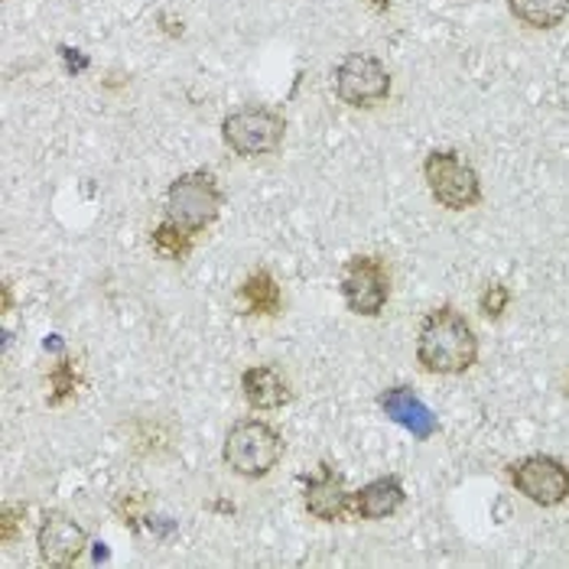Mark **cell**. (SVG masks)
<instances>
[{
  "label": "cell",
  "instance_id": "6da1fadb",
  "mask_svg": "<svg viewBox=\"0 0 569 569\" xmlns=\"http://www.w3.org/2000/svg\"><path fill=\"white\" fill-rule=\"evenodd\" d=\"M479 361V339L469 319L456 307L433 309L417 336V365L427 375L456 378Z\"/></svg>",
  "mask_w": 569,
  "mask_h": 569
},
{
  "label": "cell",
  "instance_id": "7a4b0ae2",
  "mask_svg": "<svg viewBox=\"0 0 569 569\" xmlns=\"http://www.w3.org/2000/svg\"><path fill=\"white\" fill-rule=\"evenodd\" d=\"M283 456V439L280 433L263 423V420H241L228 430L224 446H221V459L224 466L241 476V479H263L277 469Z\"/></svg>",
  "mask_w": 569,
  "mask_h": 569
},
{
  "label": "cell",
  "instance_id": "3957f363",
  "mask_svg": "<svg viewBox=\"0 0 569 569\" xmlns=\"http://www.w3.org/2000/svg\"><path fill=\"white\" fill-rule=\"evenodd\" d=\"M221 206H224V196H221L219 179L206 170L182 173L167 189V219L186 228L189 234H199L209 224H216Z\"/></svg>",
  "mask_w": 569,
  "mask_h": 569
},
{
  "label": "cell",
  "instance_id": "277c9868",
  "mask_svg": "<svg viewBox=\"0 0 569 569\" xmlns=\"http://www.w3.org/2000/svg\"><path fill=\"white\" fill-rule=\"evenodd\" d=\"M423 179L430 196L449 212H466L482 202V179L476 167L456 150H433L423 160Z\"/></svg>",
  "mask_w": 569,
  "mask_h": 569
},
{
  "label": "cell",
  "instance_id": "5b68a950",
  "mask_svg": "<svg viewBox=\"0 0 569 569\" xmlns=\"http://www.w3.org/2000/svg\"><path fill=\"white\" fill-rule=\"evenodd\" d=\"M283 133H287L283 114L263 104H244L221 121V140L244 160L277 153L283 143Z\"/></svg>",
  "mask_w": 569,
  "mask_h": 569
},
{
  "label": "cell",
  "instance_id": "8992f818",
  "mask_svg": "<svg viewBox=\"0 0 569 569\" xmlns=\"http://www.w3.org/2000/svg\"><path fill=\"white\" fill-rule=\"evenodd\" d=\"M336 94L349 108H378L391 98V72L368 52H349L336 66Z\"/></svg>",
  "mask_w": 569,
  "mask_h": 569
},
{
  "label": "cell",
  "instance_id": "52a82bcc",
  "mask_svg": "<svg viewBox=\"0 0 569 569\" xmlns=\"http://www.w3.org/2000/svg\"><path fill=\"white\" fill-rule=\"evenodd\" d=\"M508 479L518 488V495H525L537 508H560L569 501V466L553 456L533 452L518 459L508 469Z\"/></svg>",
  "mask_w": 569,
  "mask_h": 569
},
{
  "label": "cell",
  "instance_id": "ba28073f",
  "mask_svg": "<svg viewBox=\"0 0 569 569\" xmlns=\"http://www.w3.org/2000/svg\"><path fill=\"white\" fill-rule=\"evenodd\" d=\"M342 297H346V307L355 316H365V319H375L381 316L388 300H391V273L388 267L371 258V254H358L346 263L342 270Z\"/></svg>",
  "mask_w": 569,
  "mask_h": 569
},
{
  "label": "cell",
  "instance_id": "9c48e42d",
  "mask_svg": "<svg viewBox=\"0 0 569 569\" xmlns=\"http://www.w3.org/2000/svg\"><path fill=\"white\" fill-rule=\"evenodd\" d=\"M37 547H40V560L46 567L66 569L86 553L88 533L76 518H69L62 511H49L37 530Z\"/></svg>",
  "mask_w": 569,
  "mask_h": 569
},
{
  "label": "cell",
  "instance_id": "30bf717a",
  "mask_svg": "<svg viewBox=\"0 0 569 569\" xmlns=\"http://www.w3.org/2000/svg\"><path fill=\"white\" fill-rule=\"evenodd\" d=\"M303 485H307L303 505L316 521L332 525V521H342L351 511V491L346 488V479L329 462H322L319 472L303 479Z\"/></svg>",
  "mask_w": 569,
  "mask_h": 569
},
{
  "label": "cell",
  "instance_id": "8fae6325",
  "mask_svg": "<svg viewBox=\"0 0 569 569\" xmlns=\"http://www.w3.org/2000/svg\"><path fill=\"white\" fill-rule=\"evenodd\" d=\"M378 403H381V410L395 420L397 427L413 433V439H433L439 433L437 413L413 395L410 388H388L385 395L378 397Z\"/></svg>",
  "mask_w": 569,
  "mask_h": 569
},
{
  "label": "cell",
  "instance_id": "7c38bea8",
  "mask_svg": "<svg viewBox=\"0 0 569 569\" xmlns=\"http://www.w3.org/2000/svg\"><path fill=\"white\" fill-rule=\"evenodd\" d=\"M407 501V491L397 476H381L375 482H368L365 488H358L351 495V511L361 518V521H385L397 515Z\"/></svg>",
  "mask_w": 569,
  "mask_h": 569
},
{
  "label": "cell",
  "instance_id": "4fadbf2b",
  "mask_svg": "<svg viewBox=\"0 0 569 569\" xmlns=\"http://www.w3.org/2000/svg\"><path fill=\"white\" fill-rule=\"evenodd\" d=\"M241 395L254 410H280L290 403V385L273 365H254L241 375Z\"/></svg>",
  "mask_w": 569,
  "mask_h": 569
},
{
  "label": "cell",
  "instance_id": "5bb4252c",
  "mask_svg": "<svg viewBox=\"0 0 569 569\" xmlns=\"http://www.w3.org/2000/svg\"><path fill=\"white\" fill-rule=\"evenodd\" d=\"M241 307L251 316H277L283 309V293H280V283L273 280V273H267V270L248 273V280L241 283Z\"/></svg>",
  "mask_w": 569,
  "mask_h": 569
},
{
  "label": "cell",
  "instance_id": "9a60e30c",
  "mask_svg": "<svg viewBox=\"0 0 569 569\" xmlns=\"http://www.w3.org/2000/svg\"><path fill=\"white\" fill-rule=\"evenodd\" d=\"M508 10L530 30H553L569 17V0H508Z\"/></svg>",
  "mask_w": 569,
  "mask_h": 569
},
{
  "label": "cell",
  "instance_id": "2e32d148",
  "mask_svg": "<svg viewBox=\"0 0 569 569\" xmlns=\"http://www.w3.org/2000/svg\"><path fill=\"white\" fill-rule=\"evenodd\" d=\"M192 238L196 234H189L186 228H179L176 221H163V224H157L153 231H150V241H153V248L163 254V258H170V261H182L189 251H192Z\"/></svg>",
  "mask_w": 569,
  "mask_h": 569
},
{
  "label": "cell",
  "instance_id": "e0dca14e",
  "mask_svg": "<svg viewBox=\"0 0 569 569\" xmlns=\"http://www.w3.org/2000/svg\"><path fill=\"white\" fill-rule=\"evenodd\" d=\"M76 368H72V361L69 358H62L52 371H49V388H52V395H49V407H59V403H66L69 397L76 395Z\"/></svg>",
  "mask_w": 569,
  "mask_h": 569
},
{
  "label": "cell",
  "instance_id": "ac0fdd59",
  "mask_svg": "<svg viewBox=\"0 0 569 569\" xmlns=\"http://www.w3.org/2000/svg\"><path fill=\"white\" fill-rule=\"evenodd\" d=\"M508 307H511V290L505 283H488L479 297V309H482L485 319H501Z\"/></svg>",
  "mask_w": 569,
  "mask_h": 569
},
{
  "label": "cell",
  "instance_id": "d6986e66",
  "mask_svg": "<svg viewBox=\"0 0 569 569\" xmlns=\"http://www.w3.org/2000/svg\"><path fill=\"white\" fill-rule=\"evenodd\" d=\"M23 518H27V508L23 505H3V511H0V543L3 547H10L20 537Z\"/></svg>",
  "mask_w": 569,
  "mask_h": 569
},
{
  "label": "cell",
  "instance_id": "ffe728a7",
  "mask_svg": "<svg viewBox=\"0 0 569 569\" xmlns=\"http://www.w3.org/2000/svg\"><path fill=\"white\" fill-rule=\"evenodd\" d=\"M13 309V290H10V283H3V312H10Z\"/></svg>",
  "mask_w": 569,
  "mask_h": 569
}]
</instances>
